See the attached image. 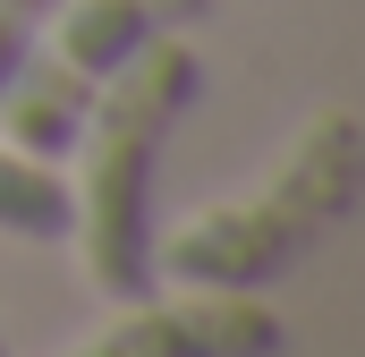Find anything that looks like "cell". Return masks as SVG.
<instances>
[{
  "label": "cell",
  "mask_w": 365,
  "mask_h": 357,
  "mask_svg": "<svg viewBox=\"0 0 365 357\" xmlns=\"http://www.w3.org/2000/svg\"><path fill=\"white\" fill-rule=\"evenodd\" d=\"M204 94V60L187 51V34L145 43L128 69H110L93 86V111L68 145V238H77V272L93 298L128 306L145 289H162L153 272V238H162V154L179 136L187 102Z\"/></svg>",
  "instance_id": "obj_1"
},
{
  "label": "cell",
  "mask_w": 365,
  "mask_h": 357,
  "mask_svg": "<svg viewBox=\"0 0 365 357\" xmlns=\"http://www.w3.org/2000/svg\"><path fill=\"white\" fill-rule=\"evenodd\" d=\"M365 196V119L349 102L306 111L264 187L187 213L179 230L153 238V272L179 289H272L306 264Z\"/></svg>",
  "instance_id": "obj_2"
},
{
  "label": "cell",
  "mask_w": 365,
  "mask_h": 357,
  "mask_svg": "<svg viewBox=\"0 0 365 357\" xmlns=\"http://www.w3.org/2000/svg\"><path fill=\"white\" fill-rule=\"evenodd\" d=\"M289 315L264 289H145L60 357H280Z\"/></svg>",
  "instance_id": "obj_3"
},
{
  "label": "cell",
  "mask_w": 365,
  "mask_h": 357,
  "mask_svg": "<svg viewBox=\"0 0 365 357\" xmlns=\"http://www.w3.org/2000/svg\"><path fill=\"white\" fill-rule=\"evenodd\" d=\"M204 17H212V0H60L43 26H51V51L102 86V77L128 69L145 43L187 34V26H204Z\"/></svg>",
  "instance_id": "obj_4"
},
{
  "label": "cell",
  "mask_w": 365,
  "mask_h": 357,
  "mask_svg": "<svg viewBox=\"0 0 365 357\" xmlns=\"http://www.w3.org/2000/svg\"><path fill=\"white\" fill-rule=\"evenodd\" d=\"M86 111H93V77L68 69L51 43H34L26 69L0 94V145H17L26 162H51V171H60L68 145H77V128H86Z\"/></svg>",
  "instance_id": "obj_5"
},
{
  "label": "cell",
  "mask_w": 365,
  "mask_h": 357,
  "mask_svg": "<svg viewBox=\"0 0 365 357\" xmlns=\"http://www.w3.org/2000/svg\"><path fill=\"white\" fill-rule=\"evenodd\" d=\"M0 238H68V178L0 145Z\"/></svg>",
  "instance_id": "obj_6"
},
{
  "label": "cell",
  "mask_w": 365,
  "mask_h": 357,
  "mask_svg": "<svg viewBox=\"0 0 365 357\" xmlns=\"http://www.w3.org/2000/svg\"><path fill=\"white\" fill-rule=\"evenodd\" d=\"M43 43V26L34 17H17V9H0V94H9V77L26 69V51Z\"/></svg>",
  "instance_id": "obj_7"
},
{
  "label": "cell",
  "mask_w": 365,
  "mask_h": 357,
  "mask_svg": "<svg viewBox=\"0 0 365 357\" xmlns=\"http://www.w3.org/2000/svg\"><path fill=\"white\" fill-rule=\"evenodd\" d=\"M0 9H17V17H34V26H43V17H51L60 0H0Z\"/></svg>",
  "instance_id": "obj_8"
},
{
  "label": "cell",
  "mask_w": 365,
  "mask_h": 357,
  "mask_svg": "<svg viewBox=\"0 0 365 357\" xmlns=\"http://www.w3.org/2000/svg\"><path fill=\"white\" fill-rule=\"evenodd\" d=\"M0 357H17V341H9V323H0Z\"/></svg>",
  "instance_id": "obj_9"
}]
</instances>
